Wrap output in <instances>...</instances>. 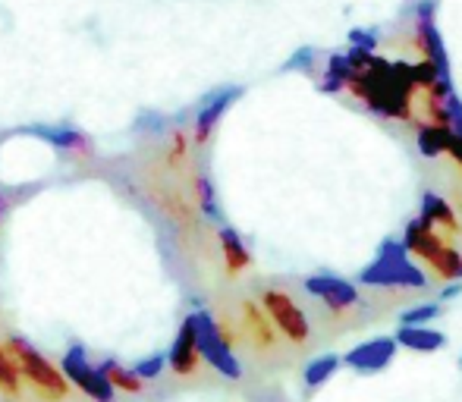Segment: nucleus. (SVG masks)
I'll return each instance as SVG.
<instances>
[{
	"instance_id": "1",
	"label": "nucleus",
	"mask_w": 462,
	"mask_h": 402,
	"mask_svg": "<svg viewBox=\"0 0 462 402\" xmlns=\"http://www.w3.org/2000/svg\"><path fill=\"white\" fill-rule=\"evenodd\" d=\"M346 88L374 114L390 120H412V63H387L381 57L371 60L368 69H353Z\"/></svg>"
},
{
	"instance_id": "2",
	"label": "nucleus",
	"mask_w": 462,
	"mask_h": 402,
	"mask_svg": "<svg viewBox=\"0 0 462 402\" xmlns=\"http://www.w3.org/2000/svg\"><path fill=\"white\" fill-rule=\"evenodd\" d=\"M359 283L365 287H383V289H425L428 277L421 268L409 261V251L402 242H383L374 261L359 274Z\"/></svg>"
},
{
	"instance_id": "3",
	"label": "nucleus",
	"mask_w": 462,
	"mask_h": 402,
	"mask_svg": "<svg viewBox=\"0 0 462 402\" xmlns=\"http://www.w3.org/2000/svg\"><path fill=\"white\" fill-rule=\"evenodd\" d=\"M192 324H195V340H199V352L220 378L226 380H239L243 378V368H239L236 355H233V346L230 340L224 336V330L217 327L208 311H195L192 315Z\"/></svg>"
},
{
	"instance_id": "4",
	"label": "nucleus",
	"mask_w": 462,
	"mask_h": 402,
	"mask_svg": "<svg viewBox=\"0 0 462 402\" xmlns=\"http://www.w3.org/2000/svg\"><path fill=\"white\" fill-rule=\"evenodd\" d=\"M6 352L16 359L23 378H29L32 384L44 393V397H54V399L67 397L69 384H67V378H63V371H57V368L51 365V361L44 359V355L38 352L29 340H23V336H13V340L6 343Z\"/></svg>"
},
{
	"instance_id": "5",
	"label": "nucleus",
	"mask_w": 462,
	"mask_h": 402,
	"mask_svg": "<svg viewBox=\"0 0 462 402\" xmlns=\"http://www.w3.org/2000/svg\"><path fill=\"white\" fill-rule=\"evenodd\" d=\"M262 305H264V311H268L271 321H274V327L286 336V340L296 343V346L309 343V336H311L309 317H305V311L299 308L290 293H283V289H264Z\"/></svg>"
},
{
	"instance_id": "6",
	"label": "nucleus",
	"mask_w": 462,
	"mask_h": 402,
	"mask_svg": "<svg viewBox=\"0 0 462 402\" xmlns=\"http://www.w3.org/2000/svg\"><path fill=\"white\" fill-rule=\"evenodd\" d=\"M63 378L69 384H76L88 399L95 402H114V384L104 378L101 368L88 365V355L82 346H69L67 355H63Z\"/></svg>"
},
{
	"instance_id": "7",
	"label": "nucleus",
	"mask_w": 462,
	"mask_h": 402,
	"mask_svg": "<svg viewBox=\"0 0 462 402\" xmlns=\"http://www.w3.org/2000/svg\"><path fill=\"white\" fill-rule=\"evenodd\" d=\"M396 346H400L396 336H374V340L359 343L353 352H346V365L359 374H377L393 361Z\"/></svg>"
},
{
	"instance_id": "8",
	"label": "nucleus",
	"mask_w": 462,
	"mask_h": 402,
	"mask_svg": "<svg viewBox=\"0 0 462 402\" xmlns=\"http://www.w3.org/2000/svg\"><path fill=\"white\" fill-rule=\"evenodd\" d=\"M305 293L321 299L334 311H349L359 305V289H356L353 283L343 280V277H330V274L309 277V280H305Z\"/></svg>"
},
{
	"instance_id": "9",
	"label": "nucleus",
	"mask_w": 462,
	"mask_h": 402,
	"mask_svg": "<svg viewBox=\"0 0 462 402\" xmlns=\"http://www.w3.org/2000/svg\"><path fill=\"white\" fill-rule=\"evenodd\" d=\"M402 245H406V251H412V255H419L421 261L431 268L434 261L440 258V251L447 249V239L440 236L438 230H431V226L425 224V220H409V226H406V236H402Z\"/></svg>"
},
{
	"instance_id": "10",
	"label": "nucleus",
	"mask_w": 462,
	"mask_h": 402,
	"mask_svg": "<svg viewBox=\"0 0 462 402\" xmlns=\"http://www.w3.org/2000/svg\"><path fill=\"white\" fill-rule=\"evenodd\" d=\"M419 220H425L431 230H438L440 236L450 242L453 236H459L462 233V224H459V217L453 214V207H450V201H444L440 196H434V192H428L425 198H421V214H419Z\"/></svg>"
},
{
	"instance_id": "11",
	"label": "nucleus",
	"mask_w": 462,
	"mask_h": 402,
	"mask_svg": "<svg viewBox=\"0 0 462 402\" xmlns=\"http://www.w3.org/2000/svg\"><path fill=\"white\" fill-rule=\"evenodd\" d=\"M199 359H201V352H199V340H195V324H192V315H189L171 346V368L180 378H189V374H195V368H199Z\"/></svg>"
},
{
	"instance_id": "12",
	"label": "nucleus",
	"mask_w": 462,
	"mask_h": 402,
	"mask_svg": "<svg viewBox=\"0 0 462 402\" xmlns=\"http://www.w3.org/2000/svg\"><path fill=\"white\" fill-rule=\"evenodd\" d=\"M239 95V88H226V92H220L217 98H211L201 107L199 120H195V145H205L208 135L214 132V126H217V120L224 116V110L230 107V101Z\"/></svg>"
},
{
	"instance_id": "13",
	"label": "nucleus",
	"mask_w": 462,
	"mask_h": 402,
	"mask_svg": "<svg viewBox=\"0 0 462 402\" xmlns=\"http://www.w3.org/2000/svg\"><path fill=\"white\" fill-rule=\"evenodd\" d=\"M396 343L412 349V352H438V349L447 346V336L431 327H400L396 330Z\"/></svg>"
},
{
	"instance_id": "14",
	"label": "nucleus",
	"mask_w": 462,
	"mask_h": 402,
	"mask_svg": "<svg viewBox=\"0 0 462 402\" xmlns=\"http://www.w3.org/2000/svg\"><path fill=\"white\" fill-rule=\"evenodd\" d=\"M457 129L450 126H434V123H419V151L425 158H438V154L450 151V142Z\"/></svg>"
},
{
	"instance_id": "15",
	"label": "nucleus",
	"mask_w": 462,
	"mask_h": 402,
	"mask_svg": "<svg viewBox=\"0 0 462 402\" xmlns=\"http://www.w3.org/2000/svg\"><path fill=\"white\" fill-rule=\"evenodd\" d=\"M220 249H224L226 268H230L233 274H239V270H245L252 264L249 249L243 245V239H239V233L233 230V226H220Z\"/></svg>"
},
{
	"instance_id": "16",
	"label": "nucleus",
	"mask_w": 462,
	"mask_h": 402,
	"mask_svg": "<svg viewBox=\"0 0 462 402\" xmlns=\"http://www.w3.org/2000/svg\"><path fill=\"white\" fill-rule=\"evenodd\" d=\"M32 135H38V139H44V142H51V145H57V148H63V151H86L88 148V142H86V135L82 132H76V129H69V126H60V129H51V126H44V129H29Z\"/></svg>"
},
{
	"instance_id": "17",
	"label": "nucleus",
	"mask_w": 462,
	"mask_h": 402,
	"mask_svg": "<svg viewBox=\"0 0 462 402\" xmlns=\"http://www.w3.org/2000/svg\"><path fill=\"white\" fill-rule=\"evenodd\" d=\"M243 315H245V330L252 333V340H255L258 346H274L277 336H274V327L268 324V317H264L252 302L243 305Z\"/></svg>"
},
{
	"instance_id": "18",
	"label": "nucleus",
	"mask_w": 462,
	"mask_h": 402,
	"mask_svg": "<svg viewBox=\"0 0 462 402\" xmlns=\"http://www.w3.org/2000/svg\"><path fill=\"white\" fill-rule=\"evenodd\" d=\"M104 378L114 384V390H123V393H142V387H145V380L139 378V374L133 371V368H123L116 365V361H104L101 365Z\"/></svg>"
},
{
	"instance_id": "19",
	"label": "nucleus",
	"mask_w": 462,
	"mask_h": 402,
	"mask_svg": "<svg viewBox=\"0 0 462 402\" xmlns=\"http://www.w3.org/2000/svg\"><path fill=\"white\" fill-rule=\"evenodd\" d=\"M337 368H340V359H337V355H321V359L309 361V368H305V387L315 390V387L328 384V378H334Z\"/></svg>"
},
{
	"instance_id": "20",
	"label": "nucleus",
	"mask_w": 462,
	"mask_h": 402,
	"mask_svg": "<svg viewBox=\"0 0 462 402\" xmlns=\"http://www.w3.org/2000/svg\"><path fill=\"white\" fill-rule=\"evenodd\" d=\"M19 365L6 349H0V390L10 393V397H19Z\"/></svg>"
},
{
	"instance_id": "21",
	"label": "nucleus",
	"mask_w": 462,
	"mask_h": 402,
	"mask_svg": "<svg viewBox=\"0 0 462 402\" xmlns=\"http://www.w3.org/2000/svg\"><path fill=\"white\" fill-rule=\"evenodd\" d=\"M195 201H199V207L208 214V217L220 220V207H217V198H214V186H211V179H208L205 173H199V177H195Z\"/></svg>"
},
{
	"instance_id": "22",
	"label": "nucleus",
	"mask_w": 462,
	"mask_h": 402,
	"mask_svg": "<svg viewBox=\"0 0 462 402\" xmlns=\"http://www.w3.org/2000/svg\"><path fill=\"white\" fill-rule=\"evenodd\" d=\"M438 315H440V305H434V302L419 305V308H409L406 315H402V327H421V324L434 321Z\"/></svg>"
},
{
	"instance_id": "23",
	"label": "nucleus",
	"mask_w": 462,
	"mask_h": 402,
	"mask_svg": "<svg viewBox=\"0 0 462 402\" xmlns=\"http://www.w3.org/2000/svg\"><path fill=\"white\" fill-rule=\"evenodd\" d=\"M135 374H139L142 380H154L161 371H164V355H152V359H145V361H139V365L133 368Z\"/></svg>"
},
{
	"instance_id": "24",
	"label": "nucleus",
	"mask_w": 462,
	"mask_h": 402,
	"mask_svg": "<svg viewBox=\"0 0 462 402\" xmlns=\"http://www.w3.org/2000/svg\"><path fill=\"white\" fill-rule=\"evenodd\" d=\"M186 158V139H183V135H173V148H171V160H173V164H180V160H183Z\"/></svg>"
},
{
	"instance_id": "25",
	"label": "nucleus",
	"mask_w": 462,
	"mask_h": 402,
	"mask_svg": "<svg viewBox=\"0 0 462 402\" xmlns=\"http://www.w3.org/2000/svg\"><path fill=\"white\" fill-rule=\"evenodd\" d=\"M447 154H450V158H453V160H457V164L462 167V132H453V142H450V151H447Z\"/></svg>"
},
{
	"instance_id": "26",
	"label": "nucleus",
	"mask_w": 462,
	"mask_h": 402,
	"mask_svg": "<svg viewBox=\"0 0 462 402\" xmlns=\"http://www.w3.org/2000/svg\"><path fill=\"white\" fill-rule=\"evenodd\" d=\"M459 289H462V283H453V287L444 293V299H453V296H459Z\"/></svg>"
},
{
	"instance_id": "27",
	"label": "nucleus",
	"mask_w": 462,
	"mask_h": 402,
	"mask_svg": "<svg viewBox=\"0 0 462 402\" xmlns=\"http://www.w3.org/2000/svg\"><path fill=\"white\" fill-rule=\"evenodd\" d=\"M459 368H462V355H459Z\"/></svg>"
}]
</instances>
